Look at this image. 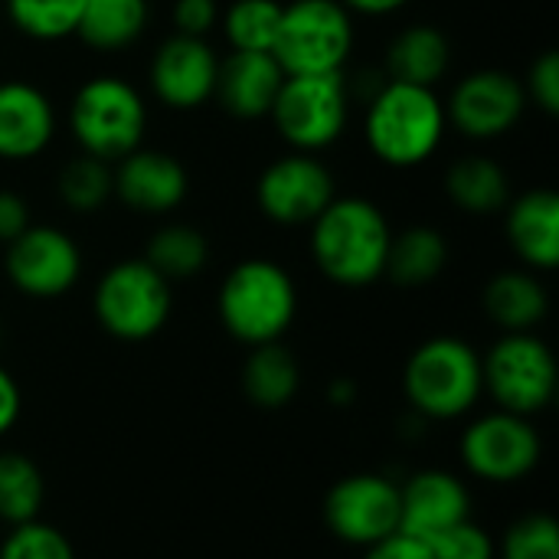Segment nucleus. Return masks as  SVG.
Masks as SVG:
<instances>
[{"label":"nucleus","instance_id":"nucleus-1","mask_svg":"<svg viewBox=\"0 0 559 559\" xmlns=\"http://www.w3.org/2000/svg\"><path fill=\"white\" fill-rule=\"evenodd\" d=\"M449 131L445 102L436 88L383 79L364 108V141L367 151L393 167H423L442 147Z\"/></svg>","mask_w":559,"mask_h":559},{"label":"nucleus","instance_id":"nucleus-2","mask_svg":"<svg viewBox=\"0 0 559 559\" xmlns=\"http://www.w3.org/2000/svg\"><path fill=\"white\" fill-rule=\"evenodd\" d=\"M393 226L367 197H334L311 223L308 249L318 272L341 288H367L383 278Z\"/></svg>","mask_w":559,"mask_h":559},{"label":"nucleus","instance_id":"nucleus-3","mask_svg":"<svg viewBox=\"0 0 559 559\" xmlns=\"http://www.w3.org/2000/svg\"><path fill=\"white\" fill-rule=\"evenodd\" d=\"M69 134L82 154L118 164L147 138V98L124 75H92L72 92Z\"/></svg>","mask_w":559,"mask_h":559},{"label":"nucleus","instance_id":"nucleus-4","mask_svg":"<svg viewBox=\"0 0 559 559\" xmlns=\"http://www.w3.org/2000/svg\"><path fill=\"white\" fill-rule=\"evenodd\" d=\"M216 311L226 334L246 347L282 341L298 314L295 278L272 259H242L223 278Z\"/></svg>","mask_w":559,"mask_h":559},{"label":"nucleus","instance_id":"nucleus-5","mask_svg":"<svg viewBox=\"0 0 559 559\" xmlns=\"http://www.w3.org/2000/svg\"><path fill=\"white\" fill-rule=\"evenodd\" d=\"M403 390L409 406L423 419H459L475 409L485 393L481 354L452 334L423 341L403 370Z\"/></svg>","mask_w":559,"mask_h":559},{"label":"nucleus","instance_id":"nucleus-6","mask_svg":"<svg viewBox=\"0 0 559 559\" xmlns=\"http://www.w3.org/2000/svg\"><path fill=\"white\" fill-rule=\"evenodd\" d=\"M354 43V13L341 0H292L282 10L272 56L285 75H328L347 69Z\"/></svg>","mask_w":559,"mask_h":559},{"label":"nucleus","instance_id":"nucleus-7","mask_svg":"<svg viewBox=\"0 0 559 559\" xmlns=\"http://www.w3.org/2000/svg\"><path fill=\"white\" fill-rule=\"evenodd\" d=\"M354 88L344 72L328 75H285L269 111L278 138L301 154L334 147L350 124Z\"/></svg>","mask_w":559,"mask_h":559},{"label":"nucleus","instance_id":"nucleus-8","mask_svg":"<svg viewBox=\"0 0 559 559\" xmlns=\"http://www.w3.org/2000/svg\"><path fill=\"white\" fill-rule=\"evenodd\" d=\"M92 308L105 334L124 344H141L160 334L170 321L174 288L144 259H121L95 282Z\"/></svg>","mask_w":559,"mask_h":559},{"label":"nucleus","instance_id":"nucleus-9","mask_svg":"<svg viewBox=\"0 0 559 559\" xmlns=\"http://www.w3.org/2000/svg\"><path fill=\"white\" fill-rule=\"evenodd\" d=\"M481 380L498 409L531 419L557 396V357L534 331L501 334L481 357Z\"/></svg>","mask_w":559,"mask_h":559},{"label":"nucleus","instance_id":"nucleus-10","mask_svg":"<svg viewBox=\"0 0 559 559\" xmlns=\"http://www.w3.org/2000/svg\"><path fill=\"white\" fill-rule=\"evenodd\" d=\"M442 102H445L449 124L462 138L478 141V144L508 138L521 124V118L531 105L524 82L514 72L498 69V66L465 72L452 85L449 98H442Z\"/></svg>","mask_w":559,"mask_h":559},{"label":"nucleus","instance_id":"nucleus-11","mask_svg":"<svg viewBox=\"0 0 559 559\" xmlns=\"http://www.w3.org/2000/svg\"><path fill=\"white\" fill-rule=\"evenodd\" d=\"M3 272L26 298H62L82 278V249L66 229L33 223L10 246H3Z\"/></svg>","mask_w":559,"mask_h":559},{"label":"nucleus","instance_id":"nucleus-12","mask_svg":"<svg viewBox=\"0 0 559 559\" xmlns=\"http://www.w3.org/2000/svg\"><path fill=\"white\" fill-rule=\"evenodd\" d=\"M337 197V180L318 154L292 151L255 180V203L275 226H311Z\"/></svg>","mask_w":559,"mask_h":559},{"label":"nucleus","instance_id":"nucleus-13","mask_svg":"<svg viewBox=\"0 0 559 559\" xmlns=\"http://www.w3.org/2000/svg\"><path fill=\"white\" fill-rule=\"evenodd\" d=\"M544 455L540 432L527 416L495 409L475 419L462 436V459L468 472L491 485H511L527 478Z\"/></svg>","mask_w":559,"mask_h":559},{"label":"nucleus","instance_id":"nucleus-14","mask_svg":"<svg viewBox=\"0 0 559 559\" xmlns=\"http://www.w3.org/2000/svg\"><path fill=\"white\" fill-rule=\"evenodd\" d=\"M324 521L337 540L367 550L400 531V485L373 472L347 475L328 491Z\"/></svg>","mask_w":559,"mask_h":559},{"label":"nucleus","instance_id":"nucleus-15","mask_svg":"<svg viewBox=\"0 0 559 559\" xmlns=\"http://www.w3.org/2000/svg\"><path fill=\"white\" fill-rule=\"evenodd\" d=\"M219 79V52L210 39L170 33L157 43L151 66H147V85L151 95L167 111H197L213 102Z\"/></svg>","mask_w":559,"mask_h":559},{"label":"nucleus","instance_id":"nucleus-16","mask_svg":"<svg viewBox=\"0 0 559 559\" xmlns=\"http://www.w3.org/2000/svg\"><path fill=\"white\" fill-rule=\"evenodd\" d=\"M111 177L115 197L138 216H170L190 193L187 167L174 154L144 144L111 164Z\"/></svg>","mask_w":559,"mask_h":559},{"label":"nucleus","instance_id":"nucleus-17","mask_svg":"<svg viewBox=\"0 0 559 559\" xmlns=\"http://www.w3.org/2000/svg\"><path fill=\"white\" fill-rule=\"evenodd\" d=\"M56 128V105L39 85L26 79L0 82V160L26 164L39 157L52 144Z\"/></svg>","mask_w":559,"mask_h":559},{"label":"nucleus","instance_id":"nucleus-18","mask_svg":"<svg viewBox=\"0 0 559 559\" xmlns=\"http://www.w3.org/2000/svg\"><path fill=\"white\" fill-rule=\"evenodd\" d=\"M472 518L468 488L449 472H419L400 485V534L429 544L436 534Z\"/></svg>","mask_w":559,"mask_h":559},{"label":"nucleus","instance_id":"nucleus-19","mask_svg":"<svg viewBox=\"0 0 559 559\" xmlns=\"http://www.w3.org/2000/svg\"><path fill=\"white\" fill-rule=\"evenodd\" d=\"M504 236L514 255L531 272L559 265V197L550 187H534L504 206Z\"/></svg>","mask_w":559,"mask_h":559},{"label":"nucleus","instance_id":"nucleus-20","mask_svg":"<svg viewBox=\"0 0 559 559\" xmlns=\"http://www.w3.org/2000/svg\"><path fill=\"white\" fill-rule=\"evenodd\" d=\"M285 82V69L272 52H229L219 59L216 95L219 108L239 121L269 118L275 95Z\"/></svg>","mask_w":559,"mask_h":559},{"label":"nucleus","instance_id":"nucleus-21","mask_svg":"<svg viewBox=\"0 0 559 559\" xmlns=\"http://www.w3.org/2000/svg\"><path fill=\"white\" fill-rule=\"evenodd\" d=\"M452 43L432 23H413L386 46V79L436 88L452 72Z\"/></svg>","mask_w":559,"mask_h":559},{"label":"nucleus","instance_id":"nucleus-22","mask_svg":"<svg viewBox=\"0 0 559 559\" xmlns=\"http://www.w3.org/2000/svg\"><path fill=\"white\" fill-rule=\"evenodd\" d=\"M445 197L465 216H498L514 197L511 174L488 154H465L445 170Z\"/></svg>","mask_w":559,"mask_h":559},{"label":"nucleus","instance_id":"nucleus-23","mask_svg":"<svg viewBox=\"0 0 559 559\" xmlns=\"http://www.w3.org/2000/svg\"><path fill=\"white\" fill-rule=\"evenodd\" d=\"M481 305L491 324H498L504 334H518V331H534L537 324H544L550 311V295L537 272L508 269V272H498L485 285Z\"/></svg>","mask_w":559,"mask_h":559},{"label":"nucleus","instance_id":"nucleus-24","mask_svg":"<svg viewBox=\"0 0 559 559\" xmlns=\"http://www.w3.org/2000/svg\"><path fill=\"white\" fill-rule=\"evenodd\" d=\"M151 26V0H85L75 39L95 52H124Z\"/></svg>","mask_w":559,"mask_h":559},{"label":"nucleus","instance_id":"nucleus-25","mask_svg":"<svg viewBox=\"0 0 559 559\" xmlns=\"http://www.w3.org/2000/svg\"><path fill=\"white\" fill-rule=\"evenodd\" d=\"M449 265V239L436 226H409L403 233H393L383 278H390L396 288H426L432 285Z\"/></svg>","mask_w":559,"mask_h":559},{"label":"nucleus","instance_id":"nucleus-26","mask_svg":"<svg viewBox=\"0 0 559 559\" xmlns=\"http://www.w3.org/2000/svg\"><path fill=\"white\" fill-rule=\"evenodd\" d=\"M298 390L301 367L282 341L249 347V357L242 364V393L252 406L282 409L298 396Z\"/></svg>","mask_w":559,"mask_h":559},{"label":"nucleus","instance_id":"nucleus-27","mask_svg":"<svg viewBox=\"0 0 559 559\" xmlns=\"http://www.w3.org/2000/svg\"><path fill=\"white\" fill-rule=\"evenodd\" d=\"M144 262L154 265L167 282L193 278L210 262V239L190 223H164L147 239Z\"/></svg>","mask_w":559,"mask_h":559},{"label":"nucleus","instance_id":"nucleus-28","mask_svg":"<svg viewBox=\"0 0 559 559\" xmlns=\"http://www.w3.org/2000/svg\"><path fill=\"white\" fill-rule=\"evenodd\" d=\"M46 481L39 465L23 452H0V521L16 527L39 518Z\"/></svg>","mask_w":559,"mask_h":559},{"label":"nucleus","instance_id":"nucleus-29","mask_svg":"<svg viewBox=\"0 0 559 559\" xmlns=\"http://www.w3.org/2000/svg\"><path fill=\"white\" fill-rule=\"evenodd\" d=\"M85 0H3L10 26L33 43H62L75 36Z\"/></svg>","mask_w":559,"mask_h":559},{"label":"nucleus","instance_id":"nucleus-30","mask_svg":"<svg viewBox=\"0 0 559 559\" xmlns=\"http://www.w3.org/2000/svg\"><path fill=\"white\" fill-rule=\"evenodd\" d=\"M56 193H59V200H62V206L69 213L92 216V213L105 210L108 200L115 197L111 164L79 151L72 160L62 164V170L56 177Z\"/></svg>","mask_w":559,"mask_h":559},{"label":"nucleus","instance_id":"nucleus-31","mask_svg":"<svg viewBox=\"0 0 559 559\" xmlns=\"http://www.w3.org/2000/svg\"><path fill=\"white\" fill-rule=\"evenodd\" d=\"M282 0H233L223 16V36L236 52H272L282 26Z\"/></svg>","mask_w":559,"mask_h":559},{"label":"nucleus","instance_id":"nucleus-32","mask_svg":"<svg viewBox=\"0 0 559 559\" xmlns=\"http://www.w3.org/2000/svg\"><path fill=\"white\" fill-rule=\"evenodd\" d=\"M501 559H559V527L550 514H524L501 540Z\"/></svg>","mask_w":559,"mask_h":559},{"label":"nucleus","instance_id":"nucleus-33","mask_svg":"<svg viewBox=\"0 0 559 559\" xmlns=\"http://www.w3.org/2000/svg\"><path fill=\"white\" fill-rule=\"evenodd\" d=\"M0 559H75V550L62 531L36 518L16 524L7 534V540L0 544Z\"/></svg>","mask_w":559,"mask_h":559},{"label":"nucleus","instance_id":"nucleus-34","mask_svg":"<svg viewBox=\"0 0 559 559\" xmlns=\"http://www.w3.org/2000/svg\"><path fill=\"white\" fill-rule=\"evenodd\" d=\"M429 550H432L436 559H498L495 540L488 537L485 527L472 524V518L449 527V531H442V534H436L429 540Z\"/></svg>","mask_w":559,"mask_h":559},{"label":"nucleus","instance_id":"nucleus-35","mask_svg":"<svg viewBox=\"0 0 559 559\" xmlns=\"http://www.w3.org/2000/svg\"><path fill=\"white\" fill-rule=\"evenodd\" d=\"M524 82V92H527V102H534L544 115H557L559 111V56L557 49H544L531 69H527V79Z\"/></svg>","mask_w":559,"mask_h":559},{"label":"nucleus","instance_id":"nucleus-36","mask_svg":"<svg viewBox=\"0 0 559 559\" xmlns=\"http://www.w3.org/2000/svg\"><path fill=\"white\" fill-rule=\"evenodd\" d=\"M219 16H223L219 0H174V10H170L174 33L200 36V39H206L219 26Z\"/></svg>","mask_w":559,"mask_h":559},{"label":"nucleus","instance_id":"nucleus-37","mask_svg":"<svg viewBox=\"0 0 559 559\" xmlns=\"http://www.w3.org/2000/svg\"><path fill=\"white\" fill-rule=\"evenodd\" d=\"M29 226H33L29 203L16 190H0V246H10Z\"/></svg>","mask_w":559,"mask_h":559},{"label":"nucleus","instance_id":"nucleus-38","mask_svg":"<svg viewBox=\"0 0 559 559\" xmlns=\"http://www.w3.org/2000/svg\"><path fill=\"white\" fill-rule=\"evenodd\" d=\"M364 559H436L432 557V550H429V544H423V540H416V537H409V534H393V537H386V540H380V544H373V547H367V557Z\"/></svg>","mask_w":559,"mask_h":559},{"label":"nucleus","instance_id":"nucleus-39","mask_svg":"<svg viewBox=\"0 0 559 559\" xmlns=\"http://www.w3.org/2000/svg\"><path fill=\"white\" fill-rule=\"evenodd\" d=\"M20 409H23V396H20V386L16 380L0 367V436H7L16 419H20Z\"/></svg>","mask_w":559,"mask_h":559},{"label":"nucleus","instance_id":"nucleus-40","mask_svg":"<svg viewBox=\"0 0 559 559\" xmlns=\"http://www.w3.org/2000/svg\"><path fill=\"white\" fill-rule=\"evenodd\" d=\"M341 3L360 16H390V13H400L409 0H341Z\"/></svg>","mask_w":559,"mask_h":559},{"label":"nucleus","instance_id":"nucleus-41","mask_svg":"<svg viewBox=\"0 0 559 559\" xmlns=\"http://www.w3.org/2000/svg\"><path fill=\"white\" fill-rule=\"evenodd\" d=\"M354 400H357V386H354L350 380L341 377V380L331 383V403H334V406H350Z\"/></svg>","mask_w":559,"mask_h":559},{"label":"nucleus","instance_id":"nucleus-42","mask_svg":"<svg viewBox=\"0 0 559 559\" xmlns=\"http://www.w3.org/2000/svg\"><path fill=\"white\" fill-rule=\"evenodd\" d=\"M0 344H3V324H0Z\"/></svg>","mask_w":559,"mask_h":559}]
</instances>
